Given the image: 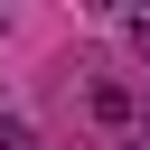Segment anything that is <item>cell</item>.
I'll return each mask as SVG.
<instances>
[{"instance_id": "cell-1", "label": "cell", "mask_w": 150, "mask_h": 150, "mask_svg": "<svg viewBox=\"0 0 150 150\" xmlns=\"http://www.w3.org/2000/svg\"><path fill=\"white\" fill-rule=\"evenodd\" d=\"M84 112H94L103 131H122V122H131L141 103H131V84H122V75H94V84H84Z\"/></svg>"}, {"instance_id": "cell-2", "label": "cell", "mask_w": 150, "mask_h": 150, "mask_svg": "<svg viewBox=\"0 0 150 150\" xmlns=\"http://www.w3.org/2000/svg\"><path fill=\"white\" fill-rule=\"evenodd\" d=\"M0 150H47V141H38V122H19V112H0Z\"/></svg>"}, {"instance_id": "cell-3", "label": "cell", "mask_w": 150, "mask_h": 150, "mask_svg": "<svg viewBox=\"0 0 150 150\" xmlns=\"http://www.w3.org/2000/svg\"><path fill=\"white\" fill-rule=\"evenodd\" d=\"M122 38H131V47L150 56V9H122Z\"/></svg>"}, {"instance_id": "cell-4", "label": "cell", "mask_w": 150, "mask_h": 150, "mask_svg": "<svg viewBox=\"0 0 150 150\" xmlns=\"http://www.w3.org/2000/svg\"><path fill=\"white\" fill-rule=\"evenodd\" d=\"M131 103H141V112H150V84H141V94H131Z\"/></svg>"}]
</instances>
